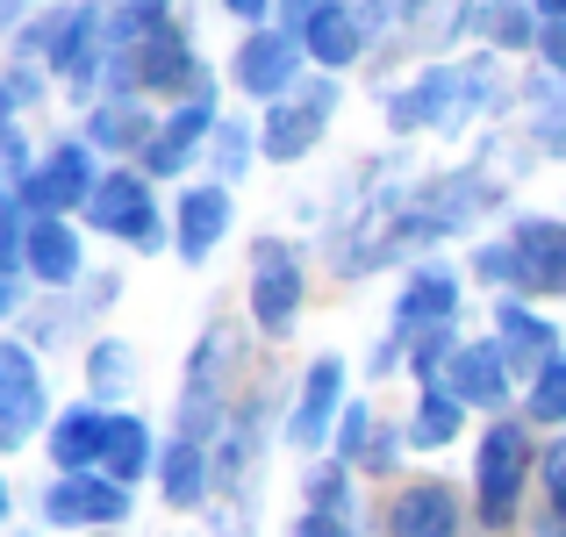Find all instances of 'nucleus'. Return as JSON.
Here are the masks:
<instances>
[{"instance_id": "dca6fc26", "label": "nucleus", "mask_w": 566, "mask_h": 537, "mask_svg": "<svg viewBox=\"0 0 566 537\" xmlns=\"http://www.w3.org/2000/svg\"><path fill=\"white\" fill-rule=\"evenodd\" d=\"M459 302V280L452 273H416L409 294H401V330H438Z\"/></svg>"}, {"instance_id": "a211bd4d", "label": "nucleus", "mask_w": 566, "mask_h": 537, "mask_svg": "<svg viewBox=\"0 0 566 537\" xmlns=\"http://www.w3.org/2000/svg\"><path fill=\"white\" fill-rule=\"evenodd\" d=\"M502 351H510V366H553V330H545L538 316H524V308H502Z\"/></svg>"}, {"instance_id": "423d86ee", "label": "nucleus", "mask_w": 566, "mask_h": 537, "mask_svg": "<svg viewBox=\"0 0 566 537\" xmlns=\"http://www.w3.org/2000/svg\"><path fill=\"white\" fill-rule=\"evenodd\" d=\"M51 524H115V516L129 509L123 481H86V473H65V481L51 487Z\"/></svg>"}, {"instance_id": "c85d7f7f", "label": "nucleus", "mask_w": 566, "mask_h": 537, "mask_svg": "<svg viewBox=\"0 0 566 537\" xmlns=\"http://www.w3.org/2000/svg\"><path fill=\"white\" fill-rule=\"evenodd\" d=\"M123 380H129V351L123 345H101L94 351V387H101V394H115Z\"/></svg>"}, {"instance_id": "f257e3e1", "label": "nucleus", "mask_w": 566, "mask_h": 537, "mask_svg": "<svg viewBox=\"0 0 566 537\" xmlns=\"http://www.w3.org/2000/svg\"><path fill=\"white\" fill-rule=\"evenodd\" d=\"M481 94H488V72H481V65H473V72H430V80L416 86V94H401L387 115H395L401 129H423V123H459L467 108H481Z\"/></svg>"}, {"instance_id": "4be33fe9", "label": "nucleus", "mask_w": 566, "mask_h": 537, "mask_svg": "<svg viewBox=\"0 0 566 537\" xmlns=\"http://www.w3.org/2000/svg\"><path fill=\"white\" fill-rule=\"evenodd\" d=\"M187 65H193V57H187V36H180V29H151V36H144V65L137 72L151 86H180Z\"/></svg>"}, {"instance_id": "0eeeda50", "label": "nucleus", "mask_w": 566, "mask_h": 537, "mask_svg": "<svg viewBox=\"0 0 566 537\" xmlns=\"http://www.w3.org/2000/svg\"><path fill=\"white\" fill-rule=\"evenodd\" d=\"M294 57H302V36H294V29H280V36H251L244 51H237V86H244V94H287Z\"/></svg>"}, {"instance_id": "2f4dec72", "label": "nucleus", "mask_w": 566, "mask_h": 537, "mask_svg": "<svg viewBox=\"0 0 566 537\" xmlns=\"http://www.w3.org/2000/svg\"><path fill=\"white\" fill-rule=\"evenodd\" d=\"M280 8H287V29H294V36H308V29H316L337 0H280Z\"/></svg>"}, {"instance_id": "bb28decb", "label": "nucleus", "mask_w": 566, "mask_h": 537, "mask_svg": "<svg viewBox=\"0 0 566 537\" xmlns=\"http://www.w3.org/2000/svg\"><path fill=\"white\" fill-rule=\"evenodd\" d=\"M488 36L495 43H531V14L516 8V0H495V8H488Z\"/></svg>"}, {"instance_id": "5701e85b", "label": "nucleus", "mask_w": 566, "mask_h": 537, "mask_svg": "<svg viewBox=\"0 0 566 537\" xmlns=\"http://www.w3.org/2000/svg\"><path fill=\"white\" fill-rule=\"evenodd\" d=\"M101 459H108V473L129 487V473H144V459H151V438H144L137 415H123V423H108V444H101Z\"/></svg>"}, {"instance_id": "72a5a7b5", "label": "nucleus", "mask_w": 566, "mask_h": 537, "mask_svg": "<svg viewBox=\"0 0 566 537\" xmlns=\"http://www.w3.org/2000/svg\"><path fill=\"white\" fill-rule=\"evenodd\" d=\"M337 444H345V459H352V452H366V409H352V415H345V430H337Z\"/></svg>"}, {"instance_id": "aec40b11", "label": "nucleus", "mask_w": 566, "mask_h": 537, "mask_svg": "<svg viewBox=\"0 0 566 537\" xmlns=\"http://www.w3.org/2000/svg\"><path fill=\"white\" fill-rule=\"evenodd\" d=\"M208 495V466H201V444H193V438H180V444H172V452H166V502H172V509H193V502H201Z\"/></svg>"}, {"instance_id": "58836bf2", "label": "nucleus", "mask_w": 566, "mask_h": 537, "mask_svg": "<svg viewBox=\"0 0 566 537\" xmlns=\"http://www.w3.org/2000/svg\"><path fill=\"white\" fill-rule=\"evenodd\" d=\"M538 8H545V14H566V0H538Z\"/></svg>"}, {"instance_id": "9b49d317", "label": "nucleus", "mask_w": 566, "mask_h": 537, "mask_svg": "<svg viewBox=\"0 0 566 537\" xmlns=\"http://www.w3.org/2000/svg\"><path fill=\"white\" fill-rule=\"evenodd\" d=\"M43 415V387H36V366H29L22 345H0V423L22 438L29 423Z\"/></svg>"}, {"instance_id": "6ab92c4d", "label": "nucleus", "mask_w": 566, "mask_h": 537, "mask_svg": "<svg viewBox=\"0 0 566 537\" xmlns=\"http://www.w3.org/2000/svg\"><path fill=\"white\" fill-rule=\"evenodd\" d=\"M29 265H36L43 280H72L80 273V236H72L65 222H36V230H29Z\"/></svg>"}, {"instance_id": "ea45409f", "label": "nucleus", "mask_w": 566, "mask_h": 537, "mask_svg": "<svg viewBox=\"0 0 566 537\" xmlns=\"http://www.w3.org/2000/svg\"><path fill=\"white\" fill-rule=\"evenodd\" d=\"M8 101H14V94H8V86H0V123H8Z\"/></svg>"}, {"instance_id": "cd10ccee", "label": "nucleus", "mask_w": 566, "mask_h": 537, "mask_svg": "<svg viewBox=\"0 0 566 537\" xmlns=\"http://www.w3.org/2000/svg\"><path fill=\"white\" fill-rule=\"evenodd\" d=\"M94 137H101V144H137V137H144V115H137V108H101V115H94Z\"/></svg>"}, {"instance_id": "2eb2a0df", "label": "nucleus", "mask_w": 566, "mask_h": 537, "mask_svg": "<svg viewBox=\"0 0 566 537\" xmlns=\"http://www.w3.org/2000/svg\"><path fill=\"white\" fill-rule=\"evenodd\" d=\"M208 115H216V108H208V94H193L187 108L166 123V137H151V172H180L187 166L193 144H201V129H208Z\"/></svg>"}, {"instance_id": "473e14b6", "label": "nucleus", "mask_w": 566, "mask_h": 537, "mask_svg": "<svg viewBox=\"0 0 566 537\" xmlns=\"http://www.w3.org/2000/svg\"><path fill=\"white\" fill-rule=\"evenodd\" d=\"M545 487H553V509L566 516V438L553 444V452H545Z\"/></svg>"}, {"instance_id": "f704fd0d", "label": "nucleus", "mask_w": 566, "mask_h": 537, "mask_svg": "<svg viewBox=\"0 0 566 537\" xmlns=\"http://www.w3.org/2000/svg\"><path fill=\"white\" fill-rule=\"evenodd\" d=\"M302 537H345V524L331 509H316V516H302Z\"/></svg>"}, {"instance_id": "a878e982", "label": "nucleus", "mask_w": 566, "mask_h": 537, "mask_svg": "<svg viewBox=\"0 0 566 537\" xmlns=\"http://www.w3.org/2000/svg\"><path fill=\"white\" fill-rule=\"evenodd\" d=\"M531 415H538V423H559V415H566V358H553V366L538 372V387H531Z\"/></svg>"}, {"instance_id": "412c9836", "label": "nucleus", "mask_w": 566, "mask_h": 537, "mask_svg": "<svg viewBox=\"0 0 566 537\" xmlns=\"http://www.w3.org/2000/svg\"><path fill=\"white\" fill-rule=\"evenodd\" d=\"M302 43H308V51L323 57V65H352V57H359V43H366V29L352 22L345 8H331V14H323V22H316V29L302 36Z\"/></svg>"}, {"instance_id": "b1692460", "label": "nucleus", "mask_w": 566, "mask_h": 537, "mask_svg": "<svg viewBox=\"0 0 566 537\" xmlns=\"http://www.w3.org/2000/svg\"><path fill=\"white\" fill-rule=\"evenodd\" d=\"M467 8H473V0H409V29H416V43H444L459 22H467Z\"/></svg>"}, {"instance_id": "e433bc0d", "label": "nucleus", "mask_w": 566, "mask_h": 537, "mask_svg": "<svg viewBox=\"0 0 566 537\" xmlns=\"http://www.w3.org/2000/svg\"><path fill=\"white\" fill-rule=\"evenodd\" d=\"M222 8H237L244 22H259V14H265V0H222Z\"/></svg>"}, {"instance_id": "9d476101", "label": "nucleus", "mask_w": 566, "mask_h": 537, "mask_svg": "<svg viewBox=\"0 0 566 537\" xmlns=\"http://www.w3.org/2000/svg\"><path fill=\"white\" fill-rule=\"evenodd\" d=\"M337 394H345V366H337V358H316L302 401H294V444H323V430H331V415H337Z\"/></svg>"}, {"instance_id": "a19ab883", "label": "nucleus", "mask_w": 566, "mask_h": 537, "mask_svg": "<svg viewBox=\"0 0 566 537\" xmlns=\"http://www.w3.org/2000/svg\"><path fill=\"white\" fill-rule=\"evenodd\" d=\"M0 516H8V487H0Z\"/></svg>"}, {"instance_id": "7ed1b4c3", "label": "nucleus", "mask_w": 566, "mask_h": 537, "mask_svg": "<svg viewBox=\"0 0 566 537\" xmlns=\"http://www.w3.org/2000/svg\"><path fill=\"white\" fill-rule=\"evenodd\" d=\"M524 430L516 423H495L481 438V516L488 524H510L516 516V487H524Z\"/></svg>"}, {"instance_id": "393cba45", "label": "nucleus", "mask_w": 566, "mask_h": 537, "mask_svg": "<svg viewBox=\"0 0 566 537\" xmlns=\"http://www.w3.org/2000/svg\"><path fill=\"white\" fill-rule=\"evenodd\" d=\"M459 430V394H423V409H416V444H444Z\"/></svg>"}, {"instance_id": "4468645a", "label": "nucleus", "mask_w": 566, "mask_h": 537, "mask_svg": "<svg viewBox=\"0 0 566 537\" xmlns=\"http://www.w3.org/2000/svg\"><path fill=\"white\" fill-rule=\"evenodd\" d=\"M502 351L495 345H473V351H452V394L473 401V409H495L502 401Z\"/></svg>"}, {"instance_id": "20e7f679", "label": "nucleus", "mask_w": 566, "mask_h": 537, "mask_svg": "<svg viewBox=\"0 0 566 537\" xmlns=\"http://www.w3.org/2000/svg\"><path fill=\"white\" fill-rule=\"evenodd\" d=\"M331 108H337V86L331 80L302 86V101L273 108V123H265V151H273V158H302L308 144H316V129L331 123Z\"/></svg>"}, {"instance_id": "c756f323", "label": "nucleus", "mask_w": 566, "mask_h": 537, "mask_svg": "<svg viewBox=\"0 0 566 537\" xmlns=\"http://www.w3.org/2000/svg\"><path fill=\"white\" fill-rule=\"evenodd\" d=\"M22 251H29V236H22V208L0 201V265H14Z\"/></svg>"}, {"instance_id": "f3484780", "label": "nucleus", "mask_w": 566, "mask_h": 537, "mask_svg": "<svg viewBox=\"0 0 566 537\" xmlns=\"http://www.w3.org/2000/svg\"><path fill=\"white\" fill-rule=\"evenodd\" d=\"M101 444H108V423H101L94 409H72L65 423L51 430V459H57L65 473H80L86 459H101Z\"/></svg>"}, {"instance_id": "f8f14e48", "label": "nucleus", "mask_w": 566, "mask_h": 537, "mask_svg": "<svg viewBox=\"0 0 566 537\" xmlns=\"http://www.w3.org/2000/svg\"><path fill=\"white\" fill-rule=\"evenodd\" d=\"M395 537H459L452 487H409V495L395 502Z\"/></svg>"}, {"instance_id": "4c0bfd02", "label": "nucleus", "mask_w": 566, "mask_h": 537, "mask_svg": "<svg viewBox=\"0 0 566 537\" xmlns=\"http://www.w3.org/2000/svg\"><path fill=\"white\" fill-rule=\"evenodd\" d=\"M14 308V280H8V265H0V316Z\"/></svg>"}, {"instance_id": "7c9ffc66", "label": "nucleus", "mask_w": 566, "mask_h": 537, "mask_svg": "<svg viewBox=\"0 0 566 537\" xmlns=\"http://www.w3.org/2000/svg\"><path fill=\"white\" fill-rule=\"evenodd\" d=\"M244 158H251V137H244V129H216V166L222 172H244Z\"/></svg>"}, {"instance_id": "ddd939ff", "label": "nucleus", "mask_w": 566, "mask_h": 537, "mask_svg": "<svg viewBox=\"0 0 566 537\" xmlns=\"http://www.w3.org/2000/svg\"><path fill=\"white\" fill-rule=\"evenodd\" d=\"M222 222H230V193L222 187H193L180 201V259H208L222 236Z\"/></svg>"}, {"instance_id": "f03ea898", "label": "nucleus", "mask_w": 566, "mask_h": 537, "mask_svg": "<svg viewBox=\"0 0 566 537\" xmlns=\"http://www.w3.org/2000/svg\"><path fill=\"white\" fill-rule=\"evenodd\" d=\"M251 308L273 337L294 330V308H302V265H294L287 244H259L251 251Z\"/></svg>"}, {"instance_id": "6e6552de", "label": "nucleus", "mask_w": 566, "mask_h": 537, "mask_svg": "<svg viewBox=\"0 0 566 537\" xmlns=\"http://www.w3.org/2000/svg\"><path fill=\"white\" fill-rule=\"evenodd\" d=\"M94 222H101V230L137 236V244H158L151 193H144V179H129V172H115V179H101V187H94Z\"/></svg>"}, {"instance_id": "39448f33", "label": "nucleus", "mask_w": 566, "mask_h": 537, "mask_svg": "<svg viewBox=\"0 0 566 537\" xmlns=\"http://www.w3.org/2000/svg\"><path fill=\"white\" fill-rule=\"evenodd\" d=\"M510 251H516V280L531 294H566V230L559 222H524Z\"/></svg>"}, {"instance_id": "1a4fd4ad", "label": "nucleus", "mask_w": 566, "mask_h": 537, "mask_svg": "<svg viewBox=\"0 0 566 537\" xmlns=\"http://www.w3.org/2000/svg\"><path fill=\"white\" fill-rule=\"evenodd\" d=\"M94 166H86V151L80 144H65V151L51 158L36 179H29V208H72V201H94Z\"/></svg>"}, {"instance_id": "c9c22d12", "label": "nucleus", "mask_w": 566, "mask_h": 537, "mask_svg": "<svg viewBox=\"0 0 566 537\" xmlns=\"http://www.w3.org/2000/svg\"><path fill=\"white\" fill-rule=\"evenodd\" d=\"M545 57H553V65L566 72V22H553V29H545Z\"/></svg>"}]
</instances>
